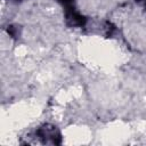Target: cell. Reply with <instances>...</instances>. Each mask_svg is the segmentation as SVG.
Masks as SVG:
<instances>
[{
  "instance_id": "6da1fadb",
  "label": "cell",
  "mask_w": 146,
  "mask_h": 146,
  "mask_svg": "<svg viewBox=\"0 0 146 146\" xmlns=\"http://www.w3.org/2000/svg\"><path fill=\"white\" fill-rule=\"evenodd\" d=\"M64 8V16L66 24L71 27H83L87 23V17L81 15L74 6L75 0H57Z\"/></svg>"
},
{
  "instance_id": "7a4b0ae2",
  "label": "cell",
  "mask_w": 146,
  "mask_h": 146,
  "mask_svg": "<svg viewBox=\"0 0 146 146\" xmlns=\"http://www.w3.org/2000/svg\"><path fill=\"white\" fill-rule=\"evenodd\" d=\"M35 135L41 139L43 144L59 145L62 143V135L58 129L52 124H43L36 130Z\"/></svg>"
},
{
  "instance_id": "3957f363",
  "label": "cell",
  "mask_w": 146,
  "mask_h": 146,
  "mask_svg": "<svg viewBox=\"0 0 146 146\" xmlns=\"http://www.w3.org/2000/svg\"><path fill=\"white\" fill-rule=\"evenodd\" d=\"M7 32H8V34H9L11 38H17V36H18V29H17L16 26H14V25L8 26Z\"/></svg>"
},
{
  "instance_id": "277c9868",
  "label": "cell",
  "mask_w": 146,
  "mask_h": 146,
  "mask_svg": "<svg viewBox=\"0 0 146 146\" xmlns=\"http://www.w3.org/2000/svg\"><path fill=\"white\" fill-rule=\"evenodd\" d=\"M136 2H137V3H139L140 6H143V7H144V9L146 10V0H136Z\"/></svg>"
}]
</instances>
